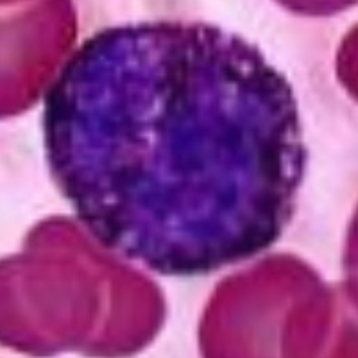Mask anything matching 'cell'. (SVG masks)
Segmentation results:
<instances>
[{"mask_svg": "<svg viewBox=\"0 0 358 358\" xmlns=\"http://www.w3.org/2000/svg\"><path fill=\"white\" fill-rule=\"evenodd\" d=\"M54 181L95 241L194 278L268 251L306 172L294 88L257 45L203 22L106 27L45 95Z\"/></svg>", "mask_w": 358, "mask_h": 358, "instance_id": "1", "label": "cell"}, {"mask_svg": "<svg viewBox=\"0 0 358 358\" xmlns=\"http://www.w3.org/2000/svg\"><path fill=\"white\" fill-rule=\"evenodd\" d=\"M317 6H322V9H338L342 6H348V4H353L357 0H315Z\"/></svg>", "mask_w": 358, "mask_h": 358, "instance_id": "2", "label": "cell"}]
</instances>
